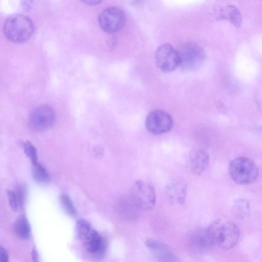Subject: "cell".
<instances>
[{
  "mask_svg": "<svg viewBox=\"0 0 262 262\" xmlns=\"http://www.w3.org/2000/svg\"><path fill=\"white\" fill-rule=\"evenodd\" d=\"M59 201L62 208L69 216L72 217L76 216L77 211L76 208L72 200L68 195L66 194H61L60 196Z\"/></svg>",
  "mask_w": 262,
  "mask_h": 262,
  "instance_id": "cell-21",
  "label": "cell"
},
{
  "mask_svg": "<svg viewBox=\"0 0 262 262\" xmlns=\"http://www.w3.org/2000/svg\"><path fill=\"white\" fill-rule=\"evenodd\" d=\"M22 145L26 155L30 158L32 164L37 162V151L34 146L29 141L23 142Z\"/></svg>",
  "mask_w": 262,
  "mask_h": 262,
  "instance_id": "cell-22",
  "label": "cell"
},
{
  "mask_svg": "<svg viewBox=\"0 0 262 262\" xmlns=\"http://www.w3.org/2000/svg\"><path fill=\"white\" fill-rule=\"evenodd\" d=\"M14 230L17 237L21 239H27L31 235V227L26 217L21 215L15 221Z\"/></svg>",
  "mask_w": 262,
  "mask_h": 262,
  "instance_id": "cell-16",
  "label": "cell"
},
{
  "mask_svg": "<svg viewBox=\"0 0 262 262\" xmlns=\"http://www.w3.org/2000/svg\"><path fill=\"white\" fill-rule=\"evenodd\" d=\"M229 172L232 179L239 184L253 183L259 173L256 164L245 157H239L233 160L230 164Z\"/></svg>",
  "mask_w": 262,
  "mask_h": 262,
  "instance_id": "cell-3",
  "label": "cell"
},
{
  "mask_svg": "<svg viewBox=\"0 0 262 262\" xmlns=\"http://www.w3.org/2000/svg\"><path fill=\"white\" fill-rule=\"evenodd\" d=\"M189 164L192 172L199 176L207 167L209 162V155L202 148H195L189 154Z\"/></svg>",
  "mask_w": 262,
  "mask_h": 262,
  "instance_id": "cell-13",
  "label": "cell"
},
{
  "mask_svg": "<svg viewBox=\"0 0 262 262\" xmlns=\"http://www.w3.org/2000/svg\"><path fill=\"white\" fill-rule=\"evenodd\" d=\"M55 122V114L53 108L48 105H40L30 114L28 125L36 132L45 131L53 126Z\"/></svg>",
  "mask_w": 262,
  "mask_h": 262,
  "instance_id": "cell-7",
  "label": "cell"
},
{
  "mask_svg": "<svg viewBox=\"0 0 262 262\" xmlns=\"http://www.w3.org/2000/svg\"><path fill=\"white\" fill-rule=\"evenodd\" d=\"M130 196L139 209L149 210L156 203V192L153 185L143 180L136 181L132 189Z\"/></svg>",
  "mask_w": 262,
  "mask_h": 262,
  "instance_id": "cell-5",
  "label": "cell"
},
{
  "mask_svg": "<svg viewBox=\"0 0 262 262\" xmlns=\"http://www.w3.org/2000/svg\"><path fill=\"white\" fill-rule=\"evenodd\" d=\"M16 195L17 198V200L18 202L19 207H22L24 204L25 196V191L23 186H19L16 190Z\"/></svg>",
  "mask_w": 262,
  "mask_h": 262,
  "instance_id": "cell-24",
  "label": "cell"
},
{
  "mask_svg": "<svg viewBox=\"0 0 262 262\" xmlns=\"http://www.w3.org/2000/svg\"><path fill=\"white\" fill-rule=\"evenodd\" d=\"M32 176L40 183H46L50 180V176L46 168L38 161L32 164Z\"/></svg>",
  "mask_w": 262,
  "mask_h": 262,
  "instance_id": "cell-18",
  "label": "cell"
},
{
  "mask_svg": "<svg viewBox=\"0 0 262 262\" xmlns=\"http://www.w3.org/2000/svg\"><path fill=\"white\" fill-rule=\"evenodd\" d=\"M190 242L193 249L200 251H206L214 246L207 227L195 231L191 236Z\"/></svg>",
  "mask_w": 262,
  "mask_h": 262,
  "instance_id": "cell-14",
  "label": "cell"
},
{
  "mask_svg": "<svg viewBox=\"0 0 262 262\" xmlns=\"http://www.w3.org/2000/svg\"><path fill=\"white\" fill-rule=\"evenodd\" d=\"M187 185L180 179L170 181L166 187V195L168 200L174 205H183L186 201Z\"/></svg>",
  "mask_w": 262,
  "mask_h": 262,
  "instance_id": "cell-11",
  "label": "cell"
},
{
  "mask_svg": "<svg viewBox=\"0 0 262 262\" xmlns=\"http://www.w3.org/2000/svg\"><path fill=\"white\" fill-rule=\"evenodd\" d=\"M117 209L120 215L127 219H134L137 217L139 210L130 195L120 199Z\"/></svg>",
  "mask_w": 262,
  "mask_h": 262,
  "instance_id": "cell-15",
  "label": "cell"
},
{
  "mask_svg": "<svg viewBox=\"0 0 262 262\" xmlns=\"http://www.w3.org/2000/svg\"><path fill=\"white\" fill-rule=\"evenodd\" d=\"M145 126L151 134L161 135L171 130L173 126V121L167 113L162 110H155L147 115Z\"/></svg>",
  "mask_w": 262,
  "mask_h": 262,
  "instance_id": "cell-9",
  "label": "cell"
},
{
  "mask_svg": "<svg viewBox=\"0 0 262 262\" xmlns=\"http://www.w3.org/2000/svg\"><path fill=\"white\" fill-rule=\"evenodd\" d=\"M126 15L118 7H112L103 10L99 15L98 22L101 28L108 33H114L121 30L125 25Z\"/></svg>",
  "mask_w": 262,
  "mask_h": 262,
  "instance_id": "cell-6",
  "label": "cell"
},
{
  "mask_svg": "<svg viewBox=\"0 0 262 262\" xmlns=\"http://www.w3.org/2000/svg\"><path fill=\"white\" fill-rule=\"evenodd\" d=\"M7 195L11 209L13 211H17L19 206L15 192L13 191H8Z\"/></svg>",
  "mask_w": 262,
  "mask_h": 262,
  "instance_id": "cell-23",
  "label": "cell"
},
{
  "mask_svg": "<svg viewBox=\"0 0 262 262\" xmlns=\"http://www.w3.org/2000/svg\"><path fill=\"white\" fill-rule=\"evenodd\" d=\"M180 58V67L187 71L199 69L203 64L205 54L203 49L193 42H187L177 50Z\"/></svg>",
  "mask_w": 262,
  "mask_h": 262,
  "instance_id": "cell-4",
  "label": "cell"
},
{
  "mask_svg": "<svg viewBox=\"0 0 262 262\" xmlns=\"http://www.w3.org/2000/svg\"><path fill=\"white\" fill-rule=\"evenodd\" d=\"M31 255H32V259L33 261H38V254H37V252L35 248H33V249L32 250Z\"/></svg>",
  "mask_w": 262,
  "mask_h": 262,
  "instance_id": "cell-28",
  "label": "cell"
},
{
  "mask_svg": "<svg viewBox=\"0 0 262 262\" xmlns=\"http://www.w3.org/2000/svg\"><path fill=\"white\" fill-rule=\"evenodd\" d=\"M87 251L92 255L101 258L104 255L106 243L104 238L97 231H92L82 241Z\"/></svg>",
  "mask_w": 262,
  "mask_h": 262,
  "instance_id": "cell-12",
  "label": "cell"
},
{
  "mask_svg": "<svg viewBox=\"0 0 262 262\" xmlns=\"http://www.w3.org/2000/svg\"><path fill=\"white\" fill-rule=\"evenodd\" d=\"M9 260V256L7 251L2 247L0 249V261L1 262H7Z\"/></svg>",
  "mask_w": 262,
  "mask_h": 262,
  "instance_id": "cell-25",
  "label": "cell"
},
{
  "mask_svg": "<svg viewBox=\"0 0 262 262\" xmlns=\"http://www.w3.org/2000/svg\"><path fill=\"white\" fill-rule=\"evenodd\" d=\"M76 234L78 239L82 241L93 229L86 220L79 219L76 224Z\"/></svg>",
  "mask_w": 262,
  "mask_h": 262,
  "instance_id": "cell-20",
  "label": "cell"
},
{
  "mask_svg": "<svg viewBox=\"0 0 262 262\" xmlns=\"http://www.w3.org/2000/svg\"><path fill=\"white\" fill-rule=\"evenodd\" d=\"M33 4V0H22V5L25 9H30Z\"/></svg>",
  "mask_w": 262,
  "mask_h": 262,
  "instance_id": "cell-26",
  "label": "cell"
},
{
  "mask_svg": "<svg viewBox=\"0 0 262 262\" xmlns=\"http://www.w3.org/2000/svg\"><path fill=\"white\" fill-rule=\"evenodd\" d=\"M117 43V40L115 38H111L109 39L108 46L110 48H112L114 47Z\"/></svg>",
  "mask_w": 262,
  "mask_h": 262,
  "instance_id": "cell-29",
  "label": "cell"
},
{
  "mask_svg": "<svg viewBox=\"0 0 262 262\" xmlns=\"http://www.w3.org/2000/svg\"><path fill=\"white\" fill-rule=\"evenodd\" d=\"M157 67L164 72H170L180 66L178 50L171 45L165 43L159 46L155 52Z\"/></svg>",
  "mask_w": 262,
  "mask_h": 262,
  "instance_id": "cell-8",
  "label": "cell"
},
{
  "mask_svg": "<svg viewBox=\"0 0 262 262\" xmlns=\"http://www.w3.org/2000/svg\"><path fill=\"white\" fill-rule=\"evenodd\" d=\"M145 245L157 260L163 262L177 260L172 250L164 243L156 239L148 238L146 240Z\"/></svg>",
  "mask_w": 262,
  "mask_h": 262,
  "instance_id": "cell-10",
  "label": "cell"
},
{
  "mask_svg": "<svg viewBox=\"0 0 262 262\" xmlns=\"http://www.w3.org/2000/svg\"><path fill=\"white\" fill-rule=\"evenodd\" d=\"M207 229L214 245L223 249L233 248L239 238V228L231 222H224L217 219L212 222Z\"/></svg>",
  "mask_w": 262,
  "mask_h": 262,
  "instance_id": "cell-1",
  "label": "cell"
},
{
  "mask_svg": "<svg viewBox=\"0 0 262 262\" xmlns=\"http://www.w3.org/2000/svg\"><path fill=\"white\" fill-rule=\"evenodd\" d=\"M250 205L249 202L245 199L237 200L234 204L232 212L236 217L243 219L249 214Z\"/></svg>",
  "mask_w": 262,
  "mask_h": 262,
  "instance_id": "cell-19",
  "label": "cell"
},
{
  "mask_svg": "<svg viewBox=\"0 0 262 262\" xmlns=\"http://www.w3.org/2000/svg\"><path fill=\"white\" fill-rule=\"evenodd\" d=\"M223 16L230 21L236 28H239L242 23L241 14L234 6H227L222 12Z\"/></svg>",
  "mask_w": 262,
  "mask_h": 262,
  "instance_id": "cell-17",
  "label": "cell"
},
{
  "mask_svg": "<svg viewBox=\"0 0 262 262\" xmlns=\"http://www.w3.org/2000/svg\"><path fill=\"white\" fill-rule=\"evenodd\" d=\"M82 3L89 5H95L100 3L102 0H80Z\"/></svg>",
  "mask_w": 262,
  "mask_h": 262,
  "instance_id": "cell-27",
  "label": "cell"
},
{
  "mask_svg": "<svg viewBox=\"0 0 262 262\" xmlns=\"http://www.w3.org/2000/svg\"><path fill=\"white\" fill-rule=\"evenodd\" d=\"M34 31L32 20L22 14H14L5 21L4 31L7 38L10 41L20 43L27 41Z\"/></svg>",
  "mask_w": 262,
  "mask_h": 262,
  "instance_id": "cell-2",
  "label": "cell"
}]
</instances>
